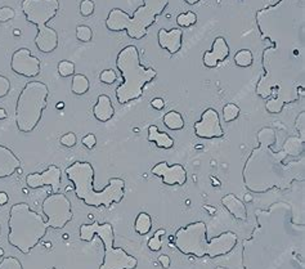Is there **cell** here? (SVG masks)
<instances>
[{"label":"cell","mask_w":305,"mask_h":269,"mask_svg":"<svg viewBox=\"0 0 305 269\" xmlns=\"http://www.w3.org/2000/svg\"><path fill=\"white\" fill-rule=\"evenodd\" d=\"M11 70L22 77L34 79L41 72V62L30 49L19 48L12 55Z\"/></svg>","instance_id":"12"},{"label":"cell","mask_w":305,"mask_h":269,"mask_svg":"<svg viewBox=\"0 0 305 269\" xmlns=\"http://www.w3.org/2000/svg\"><path fill=\"white\" fill-rule=\"evenodd\" d=\"M9 201V197L6 192H0V205L3 206V205H7Z\"/></svg>","instance_id":"43"},{"label":"cell","mask_w":305,"mask_h":269,"mask_svg":"<svg viewBox=\"0 0 305 269\" xmlns=\"http://www.w3.org/2000/svg\"><path fill=\"white\" fill-rule=\"evenodd\" d=\"M58 73L62 77H70L75 75V63L71 61H61L57 66Z\"/></svg>","instance_id":"31"},{"label":"cell","mask_w":305,"mask_h":269,"mask_svg":"<svg viewBox=\"0 0 305 269\" xmlns=\"http://www.w3.org/2000/svg\"><path fill=\"white\" fill-rule=\"evenodd\" d=\"M49 88L45 83L33 80L26 83L16 103V125L21 133H33L43 119L48 106Z\"/></svg>","instance_id":"9"},{"label":"cell","mask_w":305,"mask_h":269,"mask_svg":"<svg viewBox=\"0 0 305 269\" xmlns=\"http://www.w3.org/2000/svg\"><path fill=\"white\" fill-rule=\"evenodd\" d=\"M151 173L160 177L165 185H184L187 183V171L180 164L169 165L167 161H161L153 166Z\"/></svg>","instance_id":"14"},{"label":"cell","mask_w":305,"mask_h":269,"mask_svg":"<svg viewBox=\"0 0 305 269\" xmlns=\"http://www.w3.org/2000/svg\"><path fill=\"white\" fill-rule=\"evenodd\" d=\"M162 122L163 125L167 126L169 130H182L185 124L182 114L178 111H174V110H172V111L167 112V114L163 115Z\"/></svg>","instance_id":"23"},{"label":"cell","mask_w":305,"mask_h":269,"mask_svg":"<svg viewBox=\"0 0 305 269\" xmlns=\"http://www.w3.org/2000/svg\"><path fill=\"white\" fill-rule=\"evenodd\" d=\"M43 212L49 228L53 229H63L74 219L71 201L65 193L54 192L48 196L43 202Z\"/></svg>","instance_id":"11"},{"label":"cell","mask_w":305,"mask_h":269,"mask_svg":"<svg viewBox=\"0 0 305 269\" xmlns=\"http://www.w3.org/2000/svg\"><path fill=\"white\" fill-rule=\"evenodd\" d=\"M114 115L115 109L111 98L107 94L98 95L97 103L93 106V116L96 117L97 121L107 122L114 117Z\"/></svg>","instance_id":"19"},{"label":"cell","mask_w":305,"mask_h":269,"mask_svg":"<svg viewBox=\"0 0 305 269\" xmlns=\"http://www.w3.org/2000/svg\"><path fill=\"white\" fill-rule=\"evenodd\" d=\"M16 16V12L11 7H2L0 8V23H6V22L11 21Z\"/></svg>","instance_id":"37"},{"label":"cell","mask_w":305,"mask_h":269,"mask_svg":"<svg viewBox=\"0 0 305 269\" xmlns=\"http://www.w3.org/2000/svg\"><path fill=\"white\" fill-rule=\"evenodd\" d=\"M61 178H62V171L57 165H49L43 173H31L26 177V184L31 190H38V188L49 185L54 192H58L61 187Z\"/></svg>","instance_id":"15"},{"label":"cell","mask_w":305,"mask_h":269,"mask_svg":"<svg viewBox=\"0 0 305 269\" xmlns=\"http://www.w3.org/2000/svg\"><path fill=\"white\" fill-rule=\"evenodd\" d=\"M258 147L250 152L243 165V184L254 193L272 190H287L294 182L304 180V160L286 163L285 151H273L277 134L272 128H262L256 136Z\"/></svg>","instance_id":"2"},{"label":"cell","mask_w":305,"mask_h":269,"mask_svg":"<svg viewBox=\"0 0 305 269\" xmlns=\"http://www.w3.org/2000/svg\"><path fill=\"white\" fill-rule=\"evenodd\" d=\"M237 234L227 231L218 237L207 238V226L199 220L180 227L175 233V248L184 255L215 259L233 251L237 245Z\"/></svg>","instance_id":"4"},{"label":"cell","mask_w":305,"mask_h":269,"mask_svg":"<svg viewBox=\"0 0 305 269\" xmlns=\"http://www.w3.org/2000/svg\"><path fill=\"white\" fill-rule=\"evenodd\" d=\"M165 232H167L165 229L160 228L158 231L155 232V234H153L150 239H148L147 246L151 251H155L156 253V251H160L161 249H162V241H161V237L165 234Z\"/></svg>","instance_id":"29"},{"label":"cell","mask_w":305,"mask_h":269,"mask_svg":"<svg viewBox=\"0 0 305 269\" xmlns=\"http://www.w3.org/2000/svg\"><path fill=\"white\" fill-rule=\"evenodd\" d=\"M170 0H143V4L135 9L133 16H129L120 8L109 11L104 24L112 33H123L134 40H142L147 36L148 30L156 23L157 17L165 12Z\"/></svg>","instance_id":"7"},{"label":"cell","mask_w":305,"mask_h":269,"mask_svg":"<svg viewBox=\"0 0 305 269\" xmlns=\"http://www.w3.org/2000/svg\"><path fill=\"white\" fill-rule=\"evenodd\" d=\"M76 39L81 43H89L93 39V30L87 24H79L76 28Z\"/></svg>","instance_id":"32"},{"label":"cell","mask_w":305,"mask_h":269,"mask_svg":"<svg viewBox=\"0 0 305 269\" xmlns=\"http://www.w3.org/2000/svg\"><path fill=\"white\" fill-rule=\"evenodd\" d=\"M295 128H296L297 133H299V138L305 142V112H300L299 116L296 117L295 121Z\"/></svg>","instance_id":"36"},{"label":"cell","mask_w":305,"mask_h":269,"mask_svg":"<svg viewBox=\"0 0 305 269\" xmlns=\"http://www.w3.org/2000/svg\"><path fill=\"white\" fill-rule=\"evenodd\" d=\"M255 19L260 39L268 43L262 53L263 73L256 94L294 103L299 90L304 93L305 0H278L256 12Z\"/></svg>","instance_id":"1"},{"label":"cell","mask_w":305,"mask_h":269,"mask_svg":"<svg viewBox=\"0 0 305 269\" xmlns=\"http://www.w3.org/2000/svg\"><path fill=\"white\" fill-rule=\"evenodd\" d=\"M158 261H160L161 266L163 269H168L170 266V258L168 255H160L158 256Z\"/></svg>","instance_id":"42"},{"label":"cell","mask_w":305,"mask_h":269,"mask_svg":"<svg viewBox=\"0 0 305 269\" xmlns=\"http://www.w3.org/2000/svg\"><path fill=\"white\" fill-rule=\"evenodd\" d=\"M3 254H4V251H3V249L0 248V256H3Z\"/></svg>","instance_id":"47"},{"label":"cell","mask_w":305,"mask_h":269,"mask_svg":"<svg viewBox=\"0 0 305 269\" xmlns=\"http://www.w3.org/2000/svg\"><path fill=\"white\" fill-rule=\"evenodd\" d=\"M116 68L123 83L116 88V99L120 104L130 103L143 95L145 87L157 77V70L141 63V55L135 45H126L116 57Z\"/></svg>","instance_id":"5"},{"label":"cell","mask_w":305,"mask_h":269,"mask_svg":"<svg viewBox=\"0 0 305 269\" xmlns=\"http://www.w3.org/2000/svg\"><path fill=\"white\" fill-rule=\"evenodd\" d=\"M221 205L228 210L229 214L238 220L247 219V209L245 204L233 193H228L221 199Z\"/></svg>","instance_id":"20"},{"label":"cell","mask_w":305,"mask_h":269,"mask_svg":"<svg viewBox=\"0 0 305 269\" xmlns=\"http://www.w3.org/2000/svg\"><path fill=\"white\" fill-rule=\"evenodd\" d=\"M305 144L304 141L299 138V137H289L285 141L284 146H282V151H285L287 156L290 157H299L304 153Z\"/></svg>","instance_id":"22"},{"label":"cell","mask_w":305,"mask_h":269,"mask_svg":"<svg viewBox=\"0 0 305 269\" xmlns=\"http://www.w3.org/2000/svg\"><path fill=\"white\" fill-rule=\"evenodd\" d=\"M196 22H197V16L196 13L192 11L185 12V13H180L179 16L177 17V23L180 29L191 28V26L196 24Z\"/></svg>","instance_id":"27"},{"label":"cell","mask_w":305,"mask_h":269,"mask_svg":"<svg viewBox=\"0 0 305 269\" xmlns=\"http://www.w3.org/2000/svg\"><path fill=\"white\" fill-rule=\"evenodd\" d=\"M184 2L188 4V6H196V4H199L201 0H184Z\"/></svg>","instance_id":"44"},{"label":"cell","mask_w":305,"mask_h":269,"mask_svg":"<svg viewBox=\"0 0 305 269\" xmlns=\"http://www.w3.org/2000/svg\"><path fill=\"white\" fill-rule=\"evenodd\" d=\"M9 90H11V82H9L8 77L0 75V98L7 97Z\"/></svg>","instance_id":"39"},{"label":"cell","mask_w":305,"mask_h":269,"mask_svg":"<svg viewBox=\"0 0 305 269\" xmlns=\"http://www.w3.org/2000/svg\"><path fill=\"white\" fill-rule=\"evenodd\" d=\"M21 169V160L7 146L0 144V179L12 177Z\"/></svg>","instance_id":"18"},{"label":"cell","mask_w":305,"mask_h":269,"mask_svg":"<svg viewBox=\"0 0 305 269\" xmlns=\"http://www.w3.org/2000/svg\"><path fill=\"white\" fill-rule=\"evenodd\" d=\"M240 107L234 103H227L223 107V119L226 122H232L240 116Z\"/></svg>","instance_id":"28"},{"label":"cell","mask_w":305,"mask_h":269,"mask_svg":"<svg viewBox=\"0 0 305 269\" xmlns=\"http://www.w3.org/2000/svg\"><path fill=\"white\" fill-rule=\"evenodd\" d=\"M0 233H2V227H0Z\"/></svg>","instance_id":"49"},{"label":"cell","mask_w":305,"mask_h":269,"mask_svg":"<svg viewBox=\"0 0 305 269\" xmlns=\"http://www.w3.org/2000/svg\"><path fill=\"white\" fill-rule=\"evenodd\" d=\"M99 80H101V83H103V84L111 85L117 80V75L114 70L108 68V70L102 71L101 75H99Z\"/></svg>","instance_id":"35"},{"label":"cell","mask_w":305,"mask_h":269,"mask_svg":"<svg viewBox=\"0 0 305 269\" xmlns=\"http://www.w3.org/2000/svg\"><path fill=\"white\" fill-rule=\"evenodd\" d=\"M96 236L104 246L103 263L99 269H135L138 266V260L133 255L126 253L124 249L115 248V231L111 223L99 224L98 222H93L80 226L81 241L90 242Z\"/></svg>","instance_id":"10"},{"label":"cell","mask_w":305,"mask_h":269,"mask_svg":"<svg viewBox=\"0 0 305 269\" xmlns=\"http://www.w3.org/2000/svg\"><path fill=\"white\" fill-rule=\"evenodd\" d=\"M89 89L90 83L89 79H88L85 75H82V73H76V75H74L71 83V90L74 94L84 95L89 92Z\"/></svg>","instance_id":"25"},{"label":"cell","mask_w":305,"mask_h":269,"mask_svg":"<svg viewBox=\"0 0 305 269\" xmlns=\"http://www.w3.org/2000/svg\"><path fill=\"white\" fill-rule=\"evenodd\" d=\"M96 11V4L93 0H82L80 3V14L82 17H90Z\"/></svg>","instance_id":"34"},{"label":"cell","mask_w":305,"mask_h":269,"mask_svg":"<svg viewBox=\"0 0 305 269\" xmlns=\"http://www.w3.org/2000/svg\"><path fill=\"white\" fill-rule=\"evenodd\" d=\"M234 63L238 67L247 68L251 67L254 63V56L250 49H240L236 55H234Z\"/></svg>","instance_id":"26"},{"label":"cell","mask_w":305,"mask_h":269,"mask_svg":"<svg viewBox=\"0 0 305 269\" xmlns=\"http://www.w3.org/2000/svg\"><path fill=\"white\" fill-rule=\"evenodd\" d=\"M285 106H286V103L284 101H281L280 98H269L265 102V110L269 114H281L284 111Z\"/></svg>","instance_id":"30"},{"label":"cell","mask_w":305,"mask_h":269,"mask_svg":"<svg viewBox=\"0 0 305 269\" xmlns=\"http://www.w3.org/2000/svg\"><path fill=\"white\" fill-rule=\"evenodd\" d=\"M195 136L200 139H218L226 136L220 124V117L216 110L206 109L201 115V119L195 122Z\"/></svg>","instance_id":"13"},{"label":"cell","mask_w":305,"mask_h":269,"mask_svg":"<svg viewBox=\"0 0 305 269\" xmlns=\"http://www.w3.org/2000/svg\"><path fill=\"white\" fill-rule=\"evenodd\" d=\"M0 269H23V265L16 256H7L0 260Z\"/></svg>","instance_id":"33"},{"label":"cell","mask_w":305,"mask_h":269,"mask_svg":"<svg viewBox=\"0 0 305 269\" xmlns=\"http://www.w3.org/2000/svg\"><path fill=\"white\" fill-rule=\"evenodd\" d=\"M7 119V111L4 109H0V120Z\"/></svg>","instance_id":"45"},{"label":"cell","mask_w":305,"mask_h":269,"mask_svg":"<svg viewBox=\"0 0 305 269\" xmlns=\"http://www.w3.org/2000/svg\"><path fill=\"white\" fill-rule=\"evenodd\" d=\"M229 52L231 49L226 39L223 36H218L213 41L211 49L204 53L202 63L206 68H215L216 66H219V63L224 62L229 57Z\"/></svg>","instance_id":"16"},{"label":"cell","mask_w":305,"mask_h":269,"mask_svg":"<svg viewBox=\"0 0 305 269\" xmlns=\"http://www.w3.org/2000/svg\"><path fill=\"white\" fill-rule=\"evenodd\" d=\"M63 107H65V103H63V102H62V103H58V104H57V109H58V110L63 109Z\"/></svg>","instance_id":"46"},{"label":"cell","mask_w":305,"mask_h":269,"mask_svg":"<svg viewBox=\"0 0 305 269\" xmlns=\"http://www.w3.org/2000/svg\"><path fill=\"white\" fill-rule=\"evenodd\" d=\"M60 142H61V144H62V146L67 147V148H72V147L76 146V142H77L76 134H75V133H66L65 136L61 137Z\"/></svg>","instance_id":"38"},{"label":"cell","mask_w":305,"mask_h":269,"mask_svg":"<svg viewBox=\"0 0 305 269\" xmlns=\"http://www.w3.org/2000/svg\"><path fill=\"white\" fill-rule=\"evenodd\" d=\"M82 144H84L85 147H87L88 150H93V148H94V147H96V144H97V138H96V136H94V134H87V136L84 137V138H82Z\"/></svg>","instance_id":"40"},{"label":"cell","mask_w":305,"mask_h":269,"mask_svg":"<svg viewBox=\"0 0 305 269\" xmlns=\"http://www.w3.org/2000/svg\"><path fill=\"white\" fill-rule=\"evenodd\" d=\"M21 8L26 21L35 24L38 29L35 45L39 52L44 55L54 52L60 44V38L57 31L46 23L58 14L60 0H22Z\"/></svg>","instance_id":"8"},{"label":"cell","mask_w":305,"mask_h":269,"mask_svg":"<svg viewBox=\"0 0 305 269\" xmlns=\"http://www.w3.org/2000/svg\"><path fill=\"white\" fill-rule=\"evenodd\" d=\"M65 173L74 184L75 196L87 206L109 209L114 204H120L125 196V180L121 178H111L103 190L97 191L94 188V168L88 161H75Z\"/></svg>","instance_id":"3"},{"label":"cell","mask_w":305,"mask_h":269,"mask_svg":"<svg viewBox=\"0 0 305 269\" xmlns=\"http://www.w3.org/2000/svg\"><path fill=\"white\" fill-rule=\"evenodd\" d=\"M8 228L9 245L27 255L46 236L49 224L30 205L18 202L11 207Z\"/></svg>","instance_id":"6"},{"label":"cell","mask_w":305,"mask_h":269,"mask_svg":"<svg viewBox=\"0 0 305 269\" xmlns=\"http://www.w3.org/2000/svg\"><path fill=\"white\" fill-rule=\"evenodd\" d=\"M151 106L153 107L155 110H162L165 107V101H163L162 98H153L152 101H151Z\"/></svg>","instance_id":"41"},{"label":"cell","mask_w":305,"mask_h":269,"mask_svg":"<svg viewBox=\"0 0 305 269\" xmlns=\"http://www.w3.org/2000/svg\"><path fill=\"white\" fill-rule=\"evenodd\" d=\"M148 141L151 143H155L157 148L162 150H172L175 142L172 137L165 131H160L156 125H151L148 128Z\"/></svg>","instance_id":"21"},{"label":"cell","mask_w":305,"mask_h":269,"mask_svg":"<svg viewBox=\"0 0 305 269\" xmlns=\"http://www.w3.org/2000/svg\"><path fill=\"white\" fill-rule=\"evenodd\" d=\"M157 43L161 49H165L170 55H177L183 46V30L180 28L172 30L160 29L157 33Z\"/></svg>","instance_id":"17"},{"label":"cell","mask_w":305,"mask_h":269,"mask_svg":"<svg viewBox=\"0 0 305 269\" xmlns=\"http://www.w3.org/2000/svg\"><path fill=\"white\" fill-rule=\"evenodd\" d=\"M215 269H228V268H226V266H216Z\"/></svg>","instance_id":"48"},{"label":"cell","mask_w":305,"mask_h":269,"mask_svg":"<svg viewBox=\"0 0 305 269\" xmlns=\"http://www.w3.org/2000/svg\"><path fill=\"white\" fill-rule=\"evenodd\" d=\"M134 229L141 236L150 233V231L152 229V218H151V215L145 211L139 212L138 217L135 218V222H134Z\"/></svg>","instance_id":"24"}]
</instances>
